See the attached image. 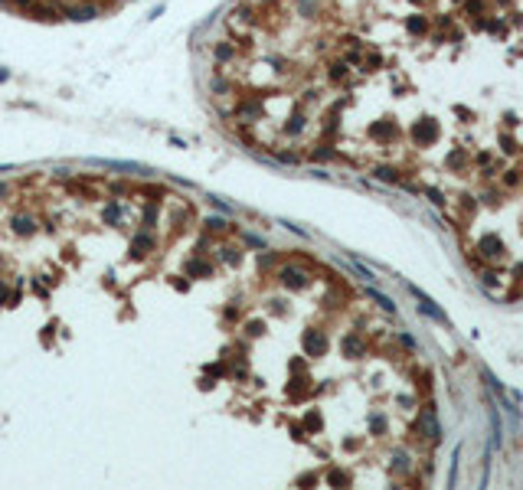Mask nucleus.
I'll return each instance as SVG.
<instances>
[{"label":"nucleus","mask_w":523,"mask_h":490,"mask_svg":"<svg viewBox=\"0 0 523 490\" xmlns=\"http://www.w3.org/2000/svg\"><path fill=\"white\" fill-rule=\"evenodd\" d=\"M412 137H415V144H432V141L438 137L435 121H432V118H422V121L415 124V128H412Z\"/></svg>","instance_id":"1"},{"label":"nucleus","mask_w":523,"mask_h":490,"mask_svg":"<svg viewBox=\"0 0 523 490\" xmlns=\"http://www.w3.org/2000/svg\"><path fill=\"white\" fill-rule=\"evenodd\" d=\"M304 350L311 356H321L327 350V337L321 334V330H307V334H304Z\"/></svg>","instance_id":"2"},{"label":"nucleus","mask_w":523,"mask_h":490,"mask_svg":"<svg viewBox=\"0 0 523 490\" xmlns=\"http://www.w3.org/2000/svg\"><path fill=\"white\" fill-rule=\"evenodd\" d=\"M478 248L484 252V258H504V245H500V239H494V236H484Z\"/></svg>","instance_id":"3"},{"label":"nucleus","mask_w":523,"mask_h":490,"mask_svg":"<svg viewBox=\"0 0 523 490\" xmlns=\"http://www.w3.org/2000/svg\"><path fill=\"white\" fill-rule=\"evenodd\" d=\"M419 428H425V434H429L432 441H438V434H442V431H438V422H435V412H432V409L422 412V418H419Z\"/></svg>","instance_id":"4"},{"label":"nucleus","mask_w":523,"mask_h":490,"mask_svg":"<svg viewBox=\"0 0 523 490\" xmlns=\"http://www.w3.org/2000/svg\"><path fill=\"white\" fill-rule=\"evenodd\" d=\"M150 248H154V239H150L147 232H141V236L134 239V245H131V255H134V258H141V255L150 252Z\"/></svg>","instance_id":"5"},{"label":"nucleus","mask_w":523,"mask_h":490,"mask_svg":"<svg viewBox=\"0 0 523 490\" xmlns=\"http://www.w3.org/2000/svg\"><path fill=\"white\" fill-rule=\"evenodd\" d=\"M281 281H285V285L288 288H304V275H301V271H294V268H285V271H281Z\"/></svg>","instance_id":"6"},{"label":"nucleus","mask_w":523,"mask_h":490,"mask_svg":"<svg viewBox=\"0 0 523 490\" xmlns=\"http://www.w3.org/2000/svg\"><path fill=\"white\" fill-rule=\"evenodd\" d=\"M405 30H409L412 36H422V33L429 30V20H425V17H409V20H405Z\"/></svg>","instance_id":"7"},{"label":"nucleus","mask_w":523,"mask_h":490,"mask_svg":"<svg viewBox=\"0 0 523 490\" xmlns=\"http://www.w3.org/2000/svg\"><path fill=\"white\" fill-rule=\"evenodd\" d=\"M13 232H20V236H33L36 226H33L30 216H20V219H13Z\"/></svg>","instance_id":"8"},{"label":"nucleus","mask_w":523,"mask_h":490,"mask_svg":"<svg viewBox=\"0 0 523 490\" xmlns=\"http://www.w3.org/2000/svg\"><path fill=\"white\" fill-rule=\"evenodd\" d=\"M232 56H236V46H232L229 39H223V43L216 46V59H219V62H229Z\"/></svg>","instance_id":"9"},{"label":"nucleus","mask_w":523,"mask_h":490,"mask_svg":"<svg viewBox=\"0 0 523 490\" xmlns=\"http://www.w3.org/2000/svg\"><path fill=\"white\" fill-rule=\"evenodd\" d=\"M392 134H396V124H392V121L376 124V128H373V137H392Z\"/></svg>","instance_id":"10"},{"label":"nucleus","mask_w":523,"mask_h":490,"mask_svg":"<svg viewBox=\"0 0 523 490\" xmlns=\"http://www.w3.org/2000/svg\"><path fill=\"white\" fill-rule=\"evenodd\" d=\"M330 79L343 82V79H347V66H343V62H334V66H330Z\"/></svg>","instance_id":"11"},{"label":"nucleus","mask_w":523,"mask_h":490,"mask_svg":"<svg viewBox=\"0 0 523 490\" xmlns=\"http://www.w3.org/2000/svg\"><path fill=\"white\" fill-rule=\"evenodd\" d=\"M376 177H380V180H386V183H396V180H399L392 167H376Z\"/></svg>","instance_id":"12"},{"label":"nucleus","mask_w":523,"mask_h":490,"mask_svg":"<svg viewBox=\"0 0 523 490\" xmlns=\"http://www.w3.org/2000/svg\"><path fill=\"white\" fill-rule=\"evenodd\" d=\"M190 275H210V265L206 261H190Z\"/></svg>","instance_id":"13"},{"label":"nucleus","mask_w":523,"mask_h":490,"mask_svg":"<svg viewBox=\"0 0 523 490\" xmlns=\"http://www.w3.org/2000/svg\"><path fill=\"white\" fill-rule=\"evenodd\" d=\"M301 13H307V17L318 13V4H314V0H301Z\"/></svg>","instance_id":"14"},{"label":"nucleus","mask_w":523,"mask_h":490,"mask_svg":"<svg viewBox=\"0 0 523 490\" xmlns=\"http://www.w3.org/2000/svg\"><path fill=\"white\" fill-rule=\"evenodd\" d=\"M118 216H121V209H118V206H108V209H105V219H108V223H115Z\"/></svg>","instance_id":"15"},{"label":"nucleus","mask_w":523,"mask_h":490,"mask_svg":"<svg viewBox=\"0 0 523 490\" xmlns=\"http://www.w3.org/2000/svg\"><path fill=\"white\" fill-rule=\"evenodd\" d=\"M481 10H484V4H481V0H467V13H481Z\"/></svg>","instance_id":"16"},{"label":"nucleus","mask_w":523,"mask_h":490,"mask_svg":"<svg viewBox=\"0 0 523 490\" xmlns=\"http://www.w3.org/2000/svg\"><path fill=\"white\" fill-rule=\"evenodd\" d=\"M10 301V294H7V288H4V281H0V304H7Z\"/></svg>","instance_id":"17"},{"label":"nucleus","mask_w":523,"mask_h":490,"mask_svg":"<svg viewBox=\"0 0 523 490\" xmlns=\"http://www.w3.org/2000/svg\"><path fill=\"white\" fill-rule=\"evenodd\" d=\"M4 79H7V72H4V69H0V82H4Z\"/></svg>","instance_id":"18"},{"label":"nucleus","mask_w":523,"mask_h":490,"mask_svg":"<svg viewBox=\"0 0 523 490\" xmlns=\"http://www.w3.org/2000/svg\"><path fill=\"white\" fill-rule=\"evenodd\" d=\"M4 193H7V186H4V183H0V196H4Z\"/></svg>","instance_id":"19"},{"label":"nucleus","mask_w":523,"mask_h":490,"mask_svg":"<svg viewBox=\"0 0 523 490\" xmlns=\"http://www.w3.org/2000/svg\"><path fill=\"white\" fill-rule=\"evenodd\" d=\"M262 4H268V0H262Z\"/></svg>","instance_id":"20"}]
</instances>
